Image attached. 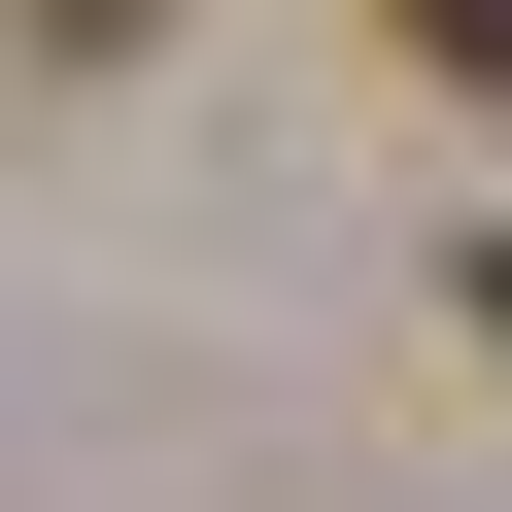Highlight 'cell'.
<instances>
[{"label": "cell", "mask_w": 512, "mask_h": 512, "mask_svg": "<svg viewBox=\"0 0 512 512\" xmlns=\"http://www.w3.org/2000/svg\"><path fill=\"white\" fill-rule=\"evenodd\" d=\"M376 35H410V69H444V103H512V0H376Z\"/></svg>", "instance_id": "1"}]
</instances>
